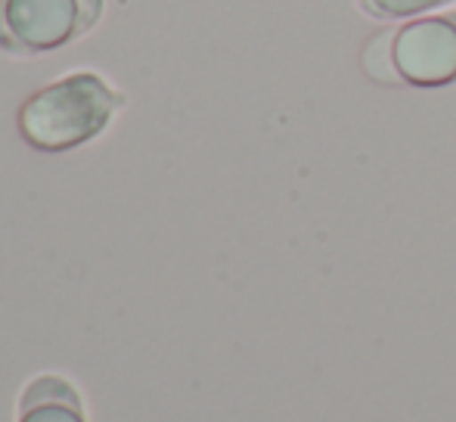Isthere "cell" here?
<instances>
[{"instance_id": "6da1fadb", "label": "cell", "mask_w": 456, "mask_h": 422, "mask_svg": "<svg viewBox=\"0 0 456 422\" xmlns=\"http://www.w3.org/2000/svg\"><path fill=\"white\" fill-rule=\"evenodd\" d=\"M125 91L94 69L66 72L35 91L16 112V131L35 152L60 156L100 140L125 109Z\"/></svg>"}, {"instance_id": "7a4b0ae2", "label": "cell", "mask_w": 456, "mask_h": 422, "mask_svg": "<svg viewBox=\"0 0 456 422\" xmlns=\"http://www.w3.org/2000/svg\"><path fill=\"white\" fill-rule=\"evenodd\" d=\"M106 0H0V50L19 60L56 53L100 25Z\"/></svg>"}, {"instance_id": "3957f363", "label": "cell", "mask_w": 456, "mask_h": 422, "mask_svg": "<svg viewBox=\"0 0 456 422\" xmlns=\"http://www.w3.org/2000/svg\"><path fill=\"white\" fill-rule=\"evenodd\" d=\"M391 66L397 85H456V10L410 19L391 31Z\"/></svg>"}, {"instance_id": "277c9868", "label": "cell", "mask_w": 456, "mask_h": 422, "mask_svg": "<svg viewBox=\"0 0 456 422\" xmlns=\"http://www.w3.org/2000/svg\"><path fill=\"white\" fill-rule=\"evenodd\" d=\"M16 422H87L78 388L56 373L35 376L22 388Z\"/></svg>"}, {"instance_id": "5b68a950", "label": "cell", "mask_w": 456, "mask_h": 422, "mask_svg": "<svg viewBox=\"0 0 456 422\" xmlns=\"http://www.w3.org/2000/svg\"><path fill=\"white\" fill-rule=\"evenodd\" d=\"M453 0H361V10L372 19H419Z\"/></svg>"}, {"instance_id": "8992f818", "label": "cell", "mask_w": 456, "mask_h": 422, "mask_svg": "<svg viewBox=\"0 0 456 422\" xmlns=\"http://www.w3.org/2000/svg\"><path fill=\"white\" fill-rule=\"evenodd\" d=\"M363 69L370 78L385 81V85H397L395 66H391V31L376 35L363 50Z\"/></svg>"}]
</instances>
